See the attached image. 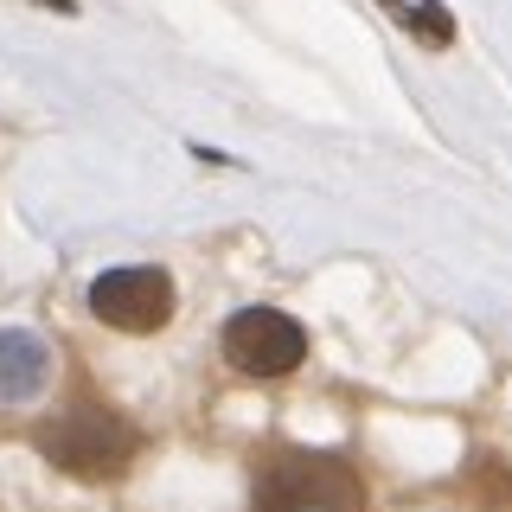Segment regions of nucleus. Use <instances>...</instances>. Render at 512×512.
<instances>
[{"label":"nucleus","instance_id":"nucleus-5","mask_svg":"<svg viewBox=\"0 0 512 512\" xmlns=\"http://www.w3.org/2000/svg\"><path fill=\"white\" fill-rule=\"evenodd\" d=\"M58 359L32 327H0V404H32L52 384Z\"/></svg>","mask_w":512,"mask_h":512},{"label":"nucleus","instance_id":"nucleus-7","mask_svg":"<svg viewBox=\"0 0 512 512\" xmlns=\"http://www.w3.org/2000/svg\"><path fill=\"white\" fill-rule=\"evenodd\" d=\"M45 7H52V13H77V7H71V0H45Z\"/></svg>","mask_w":512,"mask_h":512},{"label":"nucleus","instance_id":"nucleus-2","mask_svg":"<svg viewBox=\"0 0 512 512\" xmlns=\"http://www.w3.org/2000/svg\"><path fill=\"white\" fill-rule=\"evenodd\" d=\"M39 455L52 461V468L77 474V480H116L128 461H135V429H128L116 410L77 404V410H58L52 423L39 429Z\"/></svg>","mask_w":512,"mask_h":512},{"label":"nucleus","instance_id":"nucleus-6","mask_svg":"<svg viewBox=\"0 0 512 512\" xmlns=\"http://www.w3.org/2000/svg\"><path fill=\"white\" fill-rule=\"evenodd\" d=\"M397 20H404L416 39H429V45H448V39H455V20H448L436 0H423V7H397Z\"/></svg>","mask_w":512,"mask_h":512},{"label":"nucleus","instance_id":"nucleus-4","mask_svg":"<svg viewBox=\"0 0 512 512\" xmlns=\"http://www.w3.org/2000/svg\"><path fill=\"white\" fill-rule=\"evenodd\" d=\"M308 359V333L282 308H237L224 320V365L244 378H288Z\"/></svg>","mask_w":512,"mask_h":512},{"label":"nucleus","instance_id":"nucleus-3","mask_svg":"<svg viewBox=\"0 0 512 512\" xmlns=\"http://www.w3.org/2000/svg\"><path fill=\"white\" fill-rule=\"evenodd\" d=\"M173 276L154 263H122V269H103L90 282V314L103 320L109 333H160L173 320Z\"/></svg>","mask_w":512,"mask_h":512},{"label":"nucleus","instance_id":"nucleus-1","mask_svg":"<svg viewBox=\"0 0 512 512\" xmlns=\"http://www.w3.org/2000/svg\"><path fill=\"white\" fill-rule=\"evenodd\" d=\"M256 512H365V480L340 455L320 448H276L256 461Z\"/></svg>","mask_w":512,"mask_h":512}]
</instances>
